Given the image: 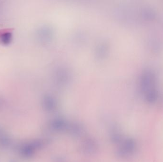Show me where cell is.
<instances>
[{"label":"cell","mask_w":163,"mask_h":162,"mask_svg":"<svg viewBox=\"0 0 163 162\" xmlns=\"http://www.w3.org/2000/svg\"><path fill=\"white\" fill-rule=\"evenodd\" d=\"M137 148V144L133 139H128L125 140L122 146V154L124 156H129L134 153Z\"/></svg>","instance_id":"1"},{"label":"cell","mask_w":163,"mask_h":162,"mask_svg":"<svg viewBox=\"0 0 163 162\" xmlns=\"http://www.w3.org/2000/svg\"><path fill=\"white\" fill-rule=\"evenodd\" d=\"M13 34L10 32H5L0 35V41L3 44L8 45L12 42Z\"/></svg>","instance_id":"2"}]
</instances>
